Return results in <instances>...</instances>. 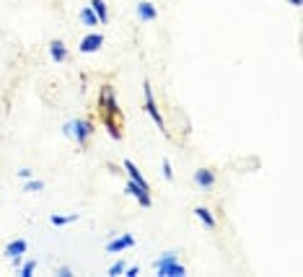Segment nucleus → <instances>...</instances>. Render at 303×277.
I'll list each match as a JSON object with an SVG mask.
<instances>
[{"instance_id": "nucleus-13", "label": "nucleus", "mask_w": 303, "mask_h": 277, "mask_svg": "<svg viewBox=\"0 0 303 277\" xmlns=\"http://www.w3.org/2000/svg\"><path fill=\"white\" fill-rule=\"evenodd\" d=\"M88 8L96 13V18H99L101 24H106V21H109V11H106V3H104V0H91V5H88Z\"/></svg>"}, {"instance_id": "nucleus-9", "label": "nucleus", "mask_w": 303, "mask_h": 277, "mask_svg": "<svg viewBox=\"0 0 303 277\" xmlns=\"http://www.w3.org/2000/svg\"><path fill=\"white\" fill-rule=\"evenodd\" d=\"M195 184L202 189H213L215 187V174L210 169H200V171H195Z\"/></svg>"}, {"instance_id": "nucleus-2", "label": "nucleus", "mask_w": 303, "mask_h": 277, "mask_svg": "<svg viewBox=\"0 0 303 277\" xmlns=\"http://www.w3.org/2000/svg\"><path fill=\"white\" fill-rule=\"evenodd\" d=\"M143 94H145V112H148V117L153 119L155 125L161 127V132L166 135V122H163V117H161V112H158V104H155V96H153V86H151V80H145L143 83Z\"/></svg>"}, {"instance_id": "nucleus-10", "label": "nucleus", "mask_w": 303, "mask_h": 277, "mask_svg": "<svg viewBox=\"0 0 303 277\" xmlns=\"http://www.w3.org/2000/svg\"><path fill=\"white\" fill-rule=\"evenodd\" d=\"M137 16H140V21H155V18H158V11H155L153 3L143 0V3L137 5Z\"/></svg>"}, {"instance_id": "nucleus-4", "label": "nucleus", "mask_w": 303, "mask_h": 277, "mask_svg": "<svg viewBox=\"0 0 303 277\" xmlns=\"http://www.w3.org/2000/svg\"><path fill=\"white\" fill-rule=\"evenodd\" d=\"M99 106L104 109V117H117V114H119V106H117V101H114V88H112V86H104V88H101Z\"/></svg>"}, {"instance_id": "nucleus-19", "label": "nucleus", "mask_w": 303, "mask_h": 277, "mask_svg": "<svg viewBox=\"0 0 303 277\" xmlns=\"http://www.w3.org/2000/svg\"><path fill=\"white\" fill-rule=\"evenodd\" d=\"M24 189H26V192H42V189H44V181H39V179H36V181H34V179H29Z\"/></svg>"}, {"instance_id": "nucleus-14", "label": "nucleus", "mask_w": 303, "mask_h": 277, "mask_svg": "<svg viewBox=\"0 0 303 277\" xmlns=\"http://www.w3.org/2000/svg\"><path fill=\"white\" fill-rule=\"evenodd\" d=\"M195 215H197L207 228H215V218H213V212H210L207 207H197V210H195Z\"/></svg>"}, {"instance_id": "nucleus-24", "label": "nucleus", "mask_w": 303, "mask_h": 277, "mask_svg": "<svg viewBox=\"0 0 303 277\" xmlns=\"http://www.w3.org/2000/svg\"><path fill=\"white\" fill-rule=\"evenodd\" d=\"M301 3H303V0H290V5H296V8H298Z\"/></svg>"}, {"instance_id": "nucleus-3", "label": "nucleus", "mask_w": 303, "mask_h": 277, "mask_svg": "<svg viewBox=\"0 0 303 277\" xmlns=\"http://www.w3.org/2000/svg\"><path fill=\"white\" fill-rule=\"evenodd\" d=\"M65 132H68V135H73V137H76V140H78L80 145H83V143L88 140V137L94 135V127H91L88 122H83V119H73V122H68V125H65Z\"/></svg>"}, {"instance_id": "nucleus-17", "label": "nucleus", "mask_w": 303, "mask_h": 277, "mask_svg": "<svg viewBox=\"0 0 303 277\" xmlns=\"http://www.w3.org/2000/svg\"><path fill=\"white\" fill-rule=\"evenodd\" d=\"M34 270H36V262L31 259V262H24V264H21V270H18V275H21V277H31V275H34Z\"/></svg>"}, {"instance_id": "nucleus-1", "label": "nucleus", "mask_w": 303, "mask_h": 277, "mask_svg": "<svg viewBox=\"0 0 303 277\" xmlns=\"http://www.w3.org/2000/svg\"><path fill=\"white\" fill-rule=\"evenodd\" d=\"M153 267H155V272H158L161 277H184V275H187L184 264L177 262V254H174V252L163 254L161 259H155Z\"/></svg>"}, {"instance_id": "nucleus-21", "label": "nucleus", "mask_w": 303, "mask_h": 277, "mask_svg": "<svg viewBox=\"0 0 303 277\" xmlns=\"http://www.w3.org/2000/svg\"><path fill=\"white\" fill-rule=\"evenodd\" d=\"M140 275V267H125V277H137Z\"/></svg>"}, {"instance_id": "nucleus-22", "label": "nucleus", "mask_w": 303, "mask_h": 277, "mask_svg": "<svg viewBox=\"0 0 303 277\" xmlns=\"http://www.w3.org/2000/svg\"><path fill=\"white\" fill-rule=\"evenodd\" d=\"M57 275H60V277H73V270H70V267H60Z\"/></svg>"}, {"instance_id": "nucleus-8", "label": "nucleus", "mask_w": 303, "mask_h": 277, "mask_svg": "<svg viewBox=\"0 0 303 277\" xmlns=\"http://www.w3.org/2000/svg\"><path fill=\"white\" fill-rule=\"evenodd\" d=\"M127 195H132L137 202H140V205L143 207H151L153 205V200H151V192H143L140 187H137V184L130 179V181H127Z\"/></svg>"}, {"instance_id": "nucleus-23", "label": "nucleus", "mask_w": 303, "mask_h": 277, "mask_svg": "<svg viewBox=\"0 0 303 277\" xmlns=\"http://www.w3.org/2000/svg\"><path fill=\"white\" fill-rule=\"evenodd\" d=\"M18 176H21V179H31V169H21V171H18Z\"/></svg>"}, {"instance_id": "nucleus-6", "label": "nucleus", "mask_w": 303, "mask_h": 277, "mask_svg": "<svg viewBox=\"0 0 303 277\" xmlns=\"http://www.w3.org/2000/svg\"><path fill=\"white\" fill-rule=\"evenodd\" d=\"M125 166V171H127V176H130L135 184H137V187H140L143 192H151V184L148 181H145V176H143V174H140V169H137V166L132 163V161H125L122 163Z\"/></svg>"}, {"instance_id": "nucleus-16", "label": "nucleus", "mask_w": 303, "mask_h": 277, "mask_svg": "<svg viewBox=\"0 0 303 277\" xmlns=\"http://www.w3.org/2000/svg\"><path fill=\"white\" fill-rule=\"evenodd\" d=\"M80 21H83L86 26H99V18H96V13L91 11V8H83V11H80Z\"/></svg>"}, {"instance_id": "nucleus-15", "label": "nucleus", "mask_w": 303, "mask_h": 277, "mask_svg": "<svg viewBox=\"0 0 303 277\" xmlns=\"http://www.w3.org/2000/svg\"><path fill=\"white\" fill-rule=\"evenodd\" d=\"M78 218H80L78 212H76V215H52L50 223H52V226H70V223H76Z\"/></svg>"}, {"instance_id": "nucleus-12", "label": "nucleus", "mask_w": 303, "mask_h": 277, "mask_svg": "<svg viewBox=\"0 0 303 277\" xmlns=\"http://www.w3.org/2000/svg\"><path fill=\"white\" fill-rule=\"evenodd\" d=\"M50 54H52V60L54 62H62L68 57V50H65V42H60V39H54L52 44H50Z\"/></svg>"}, {"instance_id": "nucleus-11", "label": "nucleus", "mask_w": 303, "mask_h": 277, "mask_svg": "<svg viewBox=\"0 0 303 277\" xmlns=\"http://www.w3.org/2000/svg\"><path fill=\"white\" fill-rule=\"evenodd\" d=\"M26 249H29V244L24 241V238H16V241H11L5 246V256L11 259V256H21V254H26Z\"/></svg>"}, {"instance_id": "nucleus-20", "label": "nucleus", "mask_w": 303, "mask_h": 277, "mask_svg": "<svg viewBox=\"0 0 303 277\" xmlns=\"http://www.w3.org/2000/svg\"><path fill=\"white\" fill-rule=\"evenodd\" d=\"M163 176H166V181L174 179V169H171V161L169 158H163Z\"/></svg>"}, {"instance_id": "nucleus-5", "label": "nucleus", "mask_w": 303, "mask_h": 277, "mask_svg": "<svg viewBox=\"0 0 303 277\" xmlns=\"http://www.w3.org/2000/svg\"><path fill=\"white\" fill-rule=\"evenodd\" d=\"M101 44H104V36H101V34H86L83 36V39H80V52H83V54H94V52H99L101 50Z\"/></svg>"}, {"instance_id": "nucleus-7", "label": "nucleus", "mask_w": 303, "mask_h": 277, "mask_svg": "<svg viewBox=\"0 0 303 277\" xmlns=\"http://www.w3.org/2000/svg\"><path fill=\"white\" fill-rule=\"evenodd\" d=\"M135 246V238L130 233H125L122 238H114V241H109L106 244V252L109 254H119V252H125V249H132Z\"/></svg>"}, {"instance_id": "nucleus-18", "label": "nucleus", "mask_w": 303, "mask_h": 277, "mask_svg": "<svg viewBox=\"0 0 303 277\" xmlns=\"http://www.w3.org/2000/svg\"><path fill=\"white\" fill-rule=\"evenodd\" d=\"M125 267H127V264H125L122 259H119V262H114L112 267H109V275H112V277H119V275H125Z\"/></svg>"}]
</instances>
